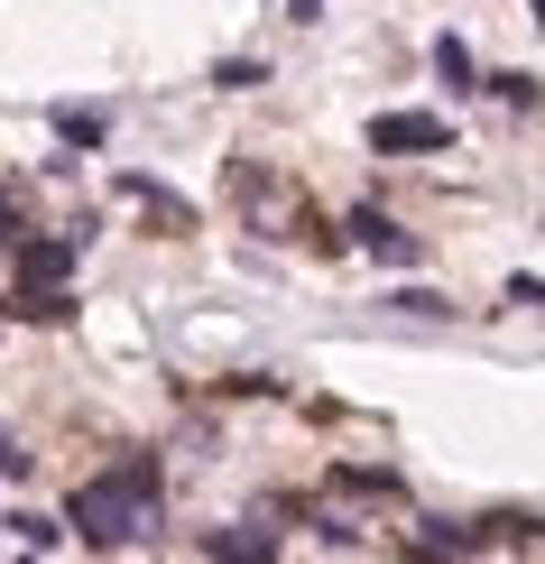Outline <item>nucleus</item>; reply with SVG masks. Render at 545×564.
<instances>
[{"label": "nucleus", "mask_w": 545, "mask_h": 564, "mask_svg": "<svg viewBox=\"0 0 545 564\" xmlns=\"http://www.w3.org/2000/svg\"><path fill=\"white\" fill-rule=\"evenodd\" d=\"M157 528V454H130L121 473L75 490V536L84 546H139Z\"/></svg>", "instance_id": "1"}, {"label": "nucleus", "mask_w": 545, "mask_h": 564, "mask_svg": "<svg viewBox=\"0 0 545 564\" xmlns=\"http://www.w3.org/2000/svg\"><path fill=\"white\" fill-rule=\"evenodd\" d=\"M370 149H379V158H397V149H425V158H435V149H454V121H435V111H379V121H370Z\"/></svg>", "instance_id": "2"}, {"label": "nucleus", "mask_w": 545, "mask_h": 564, "mask_svg": "<svg viewBox=\"0 0 545 564\" xmlns=\"http://www.w3.org/2000/svg\"><path fill=\"white\" fill-rule=\"evenodd\" d=\"M65 269H75V241H65V231L19 241V288H65Z\"/></svg>", "instance_id": "3"}, {"label": "nucleus", "mask_w": 545, "mask_h": 564, "mask_svg": "<svg viewBox=\"0 0 545 564\" xmlns=\"http://www.w3.org/2000/svg\"><path fill=\"white\" fill-rule=\"evenodd\" d=\"M351 231H361V250H370V260H397V269L416 260V241H407V231H397L389 214H351Z\"/></svg>", "instance_id": "4"}, {"label": "nucleus", "mask_w": 545, "mask_h": 564, "mask_svg": "<svg viewBox=\"0 0 545 564\" xmlns=\"http://www.w3.org/2000/svg\"><path fill=\"white\" fill-rule=\"evenodd\" d=\"M56 139H65V149H102V139H111V111L65 102V111H56Z\"/></svg>", "instance_id": "5"}, {"label": "nucleus", "mask_w": 545, "mask_h": 564, "mask_svg": "<svg viewBox=\"0 0 545 564\" xmlns=\"http://www.w3.org/2000/svg\"><path fill=\"white\" fill-rule=\"evenodd\" d=\"M10 315H29V324H65V315H75V296H65V288H10Z\"/></svg>", "instance_id": "6"}, {"label": "nucleus", "mask_w": 545, "mask_h": 564, "mask_svg": "<svg viewBox=\"0 0 545 564\" xmlns=\"http://www.w3.org/2000/svg\"><path fill=\"white\" fill-rule=\"evenodd\" d=\"M416 546H425V555H471V546H481V528H462V519H425Z\"/></svg>", "instance_id": "7"}, {"label": "nucleus", "mask_w": 545, "mask_h": 564, "mask_svg": "<svg viewBox=\"0 0 545 564\" xmlns=\"http://www.w3.org/2000/svg\"><path fill=\"white\" fill-rule=\"evenodd\" d=\"M277 536H259V528H212L204 536V555H269Z\"/></svg>", "instance_id": "8"}, {"label": "nucleus", "mask_w": 545, "mask_h": 564, "mask_svg": "<svg viewBox=\"0 0 545 564\" xmlns=\"http://www.w3.org/2000/svg\"><path fill=\"white\" fill-rule=\"evenodd\" d=\"M435 65H444V84H462V93H471V56H462V37H435Z\"/></svg>", "instance_id": "9"}, {"label": "nucleus", "mask_w": 545, "mask_h": 564, "mask_svg": "<svg viewBox=\"0 0 545 564\" xmlns=\"http://www.w3.org/2000/svg\"><path fill=\"white\" fill-rule=\"evenodd\" d=\"M0 473H29V454L10 444V426H0Z\"/></svg>", "instance_id": "10"}, {"label": "nucleus", "mask_w": 545, "mask_h": 564, "mask_svg": "<svg viewBox=\"0 0 545 564\" xmlns=\"http://www.w3.org/2000/svg\"><path fill=\"white\" fill-rule=\"evenodd\" d=\"M19 241V214H10V195H0V250H10Z\"/></svg>", "instance_id": "11"}, {"label": "nucleus", "mask_w": 545, "mask_h": 564, "mask_svg": "<svg viewBox=\"0 0 545 564\" xmlns=\"http://www.w3.org/2000/svg\"><path fill=\"white\" fill-rule=\"evenodd\" d=\"M536 19H545V0H536Z\"/></svg>", "instance_id": "12"}]
</instances>
